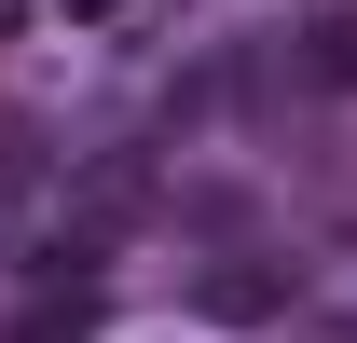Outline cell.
Wrapping results in <instances>:
<instances>
[{
	"instance_id": "obj_1",
	"label": "cell",
	"mask_w": 357,
	"mask_h": 343,
	"mask_svg": "<svg viewBox=\"0 0 357 343\" xmlns=\"http://www.w3.org/2000/svg\"><path fill=\"white\" fill-rule=\"evenodd\" d=\"M275 55H289V83H303V96H357V28H344V14H316V28H289Z\"/></svg>"
}]
</instances>
